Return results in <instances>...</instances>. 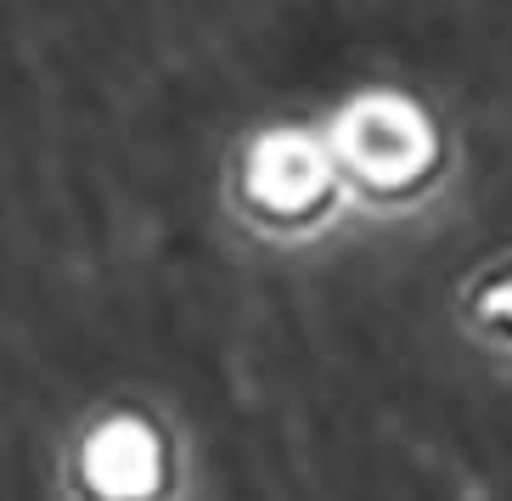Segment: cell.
<instances>
[{"label":"cell","instance_id":"cell-1","mask_svg":"<svg viewBox=\"0 0 512 501\" xmlns=\"http://www.w3.org/2000/svg\"><path fill=\"white\" fill-rule=\"evenodd\" d=\"M85 473H91V485L102 496H141L158 479V451H152V440L136 423L102 428L91 440V451H85Z\"/></svg>","mask_w":512,"mask_h":501}]
</instances>
